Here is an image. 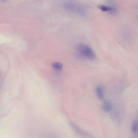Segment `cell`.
<instances>
[{
	"instance_id": "obj_6",
	"label": "cell",
	"mask_w": 138,
	"mask_h": 138,
	"mask_svg": "<svg viewBox=\"0 0 138 138\" xmlns=\"http://www.w3.org/2000/svg\"><path fill=\"white\" fill-rule=\"evenodd\" d=\"M132 132L133 134H136L138 131V121L137 120H134L132 127Z\"/></svg>"
},
{
	"instance_id": "obj_5",
	"label": "cell",
	"mask_w": 138,
	"mask_h": 138,
	"mask_svg": "<svg viewBox=\"0 0 138 138\" xmlns=\"http://www.w3.org/2000/svg\"><path fill=\"white\" fill-rule=\"evenodd\" d=\"M95 92L98 97L99 99L102 100L104 99L103 90L101 87L97 86L96 88Z\"/></svg>"
},
{
	"instance_id": "obj_2",
	"label": "cell",
	"mask_w": 138,
	"mask_h": 138,
	"mask_svg": "<svg viewBox=\"0 0 138 138\" xmlns=\"http://www.w3.org/2000/svg\"><path fill=\"white\" fill-rule=\"evenodd\" d=\"M62 6L65 9L71 11H78L79 7L74 3L70 2H65L62 4Z\"/></svg>"
},
{
	"instance_id": "obj_4",
	"label": "cell",
	"mask_w": 138,
	"mask_h": 138,
	"mask_svg": "<svg viewBox=\"0 0 138 138\" xmlns=\"http://www.w3.org/2000/svg\"><path fill=\"white\" fill-rule=\"evenodd\" d=\"M112 105L110 102H106L102 105V109L104 112L106 113H109L111 112L112 109Z\"/></svg>"
},
{
	"instance_id": "obj_8",
	"label": "cell",
	"mask_w": 138,
	"mask_h": 138,
	"mask_svg": "<svg viewBox=\"0 0 138 138\" xmlns=\"http://www.w3.org/2000/svg\"><path fill=\"white\" fill-rule=\"evenodd\" d=\"M52 65L53 68L57 70H60L61 69L63 66L61 63L58 62L53 63Z\"/></svg>"
},
{
	"instance_id": "obj_1",
	"label": "cell",
	"mask_w": 138,
	"mask_h": 138,
	"mask_svg": "<svg viewBox=\"0 0 138 138\" xmlns=\"http://www.w3.org/2000/svg\"><path fill=\"white\" fill-rule=\"evenodd\" d=\"M77 49L80 54L86 59L90 60L96 59V55L94 51L89 46L83 44H79Z\"/></svg>"
},
{
	"instance_id": "obj_9",
	"label": "cell",
	"mask_w": 138,
	"mask_h": 138,
	"mask_svg": "<svg viewBox=\"0 0 138 138\" xmlns=\"http://www.w3.org/2000/svg\"><path fill=\"white\" fill-rule=\"evenodd\" d=\"M2 0L3 1H6L7 0Z\"/></svg>"
},
{
	"instance_id": "obj_7",
	"label": "cell",
	"mask_w": 138,
	"mask_h": 138,
	"mask_svg": "<svg viewBox=\"0 0 138 138\" xmlns=\"http://www.w3.org/2000/svg\"><path fill=\"white\" fill-rule=\"evenodd\" d=\"M98 7L99 8L103 11H110L113 10V9L110 7L100 5Z\"/></svg>"
},
{
	"instance_id": "obj_3",
	"label": "cell",
	"mask_w": 138,
	"mask_h": 138,
	"mask_svg": "<svg viewBox=\"0 0 138 138\" xmlns=\"http://www.w3.org/2000/svg\"><path fill=\"white\" fill-rule=\"evenodd\" d=\"M69 125L78 134L81 135L88 137H92L89 134L81 129L76 125L72 122H69Z\"/></svg>"
}]
</instances>
